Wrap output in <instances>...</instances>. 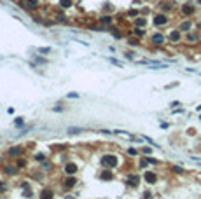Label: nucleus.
<instances>
[{
  "label": "nucleus",
  "mask_w": 201,
  "mask_h": 199,
  "mask_svg": "<svg viewBox=\"0 0 201 199\" xmlns=\"http://www.w3.org/2000/svg\"><path fill=\"white\" fill-rule=\"evenodd\" d=\"M116 161H117V159H116L114 156H105V157L102 159V164H103V166H116V164H117Z\"/></svg>",
  "instance_id": "1"
},
{
  "label": "nucleus",
  "mask_w": 201,
  "mask_h": 199,
  "mask_svg": "<svg viewBox=\"0 0 201 199\" xmlns=\"http://www.w3.org/2000/svg\"><path fill=\"white\" fill-rule=\"evenodd\" d=\"M166 21H168V19H166V16H163V14H159V16H156V18H154V23H156V25H159V26H161V25H166Z\"/></svg>",
  "instance_id": "2"
},
{
  "label": "nucleus",
  "mask_w": 201,
  "mask_h": 199,
  "mask_svg": "<svg viewBox=\"0 0 201 199\" xmlns=\"http://www.w3.org/2000/svg\"><path fill=\"white\" fill-rule=\"evenodd\" d=\"M65 173H68V175L77 173V166H75V164H72V163H70V164H66V166H65Z\"/></svg>",
  "instance_id": "3"
},
{
  "label": "nucleus",
  "mask_w": 201,
  "mask_h": 199,
  "mask_svg": "<svg viewBox=\"0 0 201 199\" xmlns=\"http://www.w3.org/2000/svg\"><path fill=\"white\" fill-rule=\"evenodd\" d=\"M152 42H154V44H163V42H164V37H163L161 33H156V35L152 37Z\"/></svg>",
  "instance_id": "4"
},
{
  "label": "nucleus",
  "mask_w": 201,
  "mask_h": 199,
  "mask_svg": "<svg viewBox=\"0 0 201 199\" xmlns=\"http://www.w3.org/2000/svg\"><path fill=\"white\" fill-rule=\"evenodd\" d=\"M75 182H77V180L74 178V176H70V178H66V180H65V183H63V185H65V187H74V185H75Z\"/></svg>",
  "instance_id": "5"
},
{
  "label": "nucleus",
  "mask_w": 201,
  "mask_h": 199,
  "mask_svg": "<svg viewBox=\"0 0 201 199\" xmlns=\"http://www.w3.org/2000/svg\"><path fill=\"white\" fill-rule=\"evenodd\" d=\"M21 147H12V148H9V156H18V154H21Z\"/></svg>",
  "instance_id": "6"
},
{
  "label": "nucleus",
  "mask_w": 201,
  "mask_h": 199,
  "mask_svg": "<svg viewBox=\"0 0 201 199\" xmlns=\"http://www.w3.org/2000/svg\"><path fill=\"white\" fill-rule=\"evenodd\" d=\"M170 40H171V42H178V40H180V32H178V30L173 32V33L170 35Z\"/></svg>",
  "instance_id": "7"
},
{
  "label": "nucleus",
  "mask_w": 201,
  "mask_h": 199,
  "mask_svg": "<svg viewBox=\"0 0 201 199\" xmlns=\"http://www.w3.org/2000/svg\"><path fill=\"white\" fill-rule=\"evenodd\" d=\"M75 133H82V127H68L66 135H75Z\"/></svg>",
  "instance_id": "8"
},
{
  "label": "nucleus",
  "mask_w": 201,
  "mask_h": 199,
  "mask_svg": "<svg viewBox=\"0 0 201 199\" xmlns=\"http://www.w3.org/2000/svg\"><path fill=\"white\" fill-rule=\"evenodd\" d=\"M145 180H147L149 183H154L158 178H156V175H154V173H147V175H145Z\"/></svg>",
  "instance_id": "9"
},
{
  "label": "nucleus",
  "mask_w": 201,
  "mask_h": 199,
  "mask_svg": "<svg viewBox=\"0 0 201 199\" xmlns=\"http://www.w3.org/2000/svg\"><path fill=\"white\" fill-rule=\"evenodd\" d=\"M131 187H135L137 183H138V176H135V175H129V182H128Z\"/></svg>",
  "instance_id": "10"
},
{
  "label": "nucleus",
  "mask_w": 201,
  "mask_h": 199,
  "mask_svg": "<svg viewBox=\"0 0 201 199\" xmlns=\"http://www.w3.org/2000/svg\"><path fill=\"white\" fill-rule=\"evenodd\" d=\"M100 21H102L103 25H110V23H112V18H110V16H103Z\"/></svg>",
  "instance_id": "11"
},
{
  "label": "nucleus",
  "mask_w": 201,
  "mask_h": 199,
  "mask_svg": "<svg viewBox=\"0 0 201 199\" xmlns=\"http://www.w3.org/2000/svg\"><path fill=\"white\" fill-rule=\"evenodd\" d=\"M192 11H194V9H192L191 5H185V7H184V12H185V14H192Z\"/></svg>",
  "instance_id": "12"
},
{
  "label": "nucleus",
  "mask_w": 201,
  "mask_h": 199,
  "mask_svg": "<svg viewBox=\"0 0 201 199\" xmlns=\"http://www.w3.org/2000/svg\"><path fill=\"white\" fill-rule=\"evenodd\" d=\"M187 40H189V42H196V40H198V37H196L194 33H191V35H187Z\"/></svg>",
  "instance_id": "13"
},
{
  "label": "nucleus",
  "mask_w": 201,
  "mask_h": 199,
  "mask_svg": "<svg viewBox=\"0 0 201 199\" xmlns=\"http://www.w3.org/2000/svg\"><path fill=\"white\" fill-rule=\"evenodd\" d=\"M5 173H16V168H12V166H5Z\"/></svg>",
  "instance_id": "14"
},
{
  "label": "nucleus",
  "mask_w": 201,
  "mask_h": 199,
  "mask_svg": "<svg viewBox=\"0 0 201 199\" xmlns=\"http://www.w3.org/2000/svg\"><path fill=\"white\" fill-rule=\"evenodd\" d=\"M49 51H51L49 47H40V49H39V53H42V54H47Z\"/></svg>",
  "instance_id": "15"
},
{
  "label": "nucleus",
  "mask_w": 201,
  "mask_h": 199,
  "mask_svg": "<svg viewBox=\"0 0 201 199\" xmlns=\"http://www.w3.org/2000/svg\"><path fill=\"white\" fill-rule=\"evenodd\" d=\"M189 28H191V23H189V21H185V23L182 25V28H180V30H189Z\"/></svg>",
  "instance_id": "16"
},
{
  "label": "nucleus",
  "mask_w": 201,
  "mask_h": 199,
  "mask_svg": "<svg viewBox=\"0 0 201 199\" xmlns=\"http://www.w3.org/2000/svg\"><path fill=\"white\" fill-rule=\"evenodd\" d=\"M42 197H53V192L46 190V192H42Z\"/></svg>",
  "instance_id": "17"
},
{
  "label": "nucleus",
  "mask_w": 201,
  "mask_h": 199,
  "mask_svg": "<svg viewBox=\"0 0 201 199\" xmlns=\"http://www.w3.org/2000/svg\"><path fill=\"white\" fill-rule=\"evenodd\" d=\"M135 25H138V26H143V25H145V21H143V19H137V21H135Z\"/></svg>",
  "instance_id": "18"
},
{
  "label": "nucleus",
  "mask_w": 201,
  "mask_h": 199,
  "mask_svg": "<svg viewBox=\"0 0 201 199\" xmlns=\"http://www.w3.org/2000/svg\"><path fill=\"white\" fill-rule=\"evenodd\" d=\"M25 164H26V161H23V159H19V161H18V168H23Z\"/></svg>",
  "instance_id": "19"
},
{
  "label": "nucleus",
  "mask_w": 201,
  "mask_h": 199,
  "mask_svg": "<svg viewBox=\"0 0 201 199\" xmlns=\"http://www.w3.org/2000/svg\"><path fill=\"white\" fill-rule=\"evenodd\" d=\"M35 159H37V161H44V154H37Z\"/></svg>",
  "instance_id": "20"
},
{
  "label": "nucleus",
  "mask_w": 201,
  "mask_h": 199,
  "mask_svg": "<svg viewBox=\"0 0 201 199\" xmlns=\"http://www.w3.org/2000/svg\"><path fill=\"white\" fill-rule=\"evenodd\" d=\"M129 156H137V150L135 148H129Z\"/></svg>",
  "instance_id": "21"
},
{
  "label": "nucleus",
  "mask_w": 201,
  "mask_h": 199,
  "mask_svg": "<svg viewBox=\"0 0 201 199\" xmlns=\"http://www.w3.org/2000/svg\"><path fill=\"white\" fill-rule=\"evenodd\" d=\"M110 176H112L110 173H103V176H102V178H105V180H107V178H110Z\"/></svg>",
  "instance_id": "22"
},
{
  "label": "nucleus",
  "mask_w": 201,
  "mask_h": 199,
  "mask_svg": "<svg viewBox=\"0 0 201 199\" xmlns=\"http://www.w3.org/2000/svg\"><path fill=\"white\" fill-rule=\"evenodd\" d=\"M68 98H79V94H77V93H70Z\"/></svg>",
  "instance_id": "23"
},
{
  "label": "nucleus",
  "mask_w": 201,
  "mask_h": 199,
  "mask_svg": "<svg viewBox=\"0 0 201 199\" xmlns=\"http://www.w3.org/2000/svg\"><path fill=\"white\" fill-rule=\"evenodd\" d=\"M150 152H152V148H149V147L143 148V154H150Z\"/></svg>",
  "instance_id": "24"
},
{
  "label": "nucleus",
  "mask_w": 201,
  "mask_h": 199,
  "mask_svg": "<svg viewBox=\"0 0 201 199\" xmlns=\"http://www.w3.org/2000/svg\"><path fill=\"white\" fill-rule=\"evenodd\" d=\"M16 124H18V126H21V124H23V119H19V117H18V119H16Z\"/></svg>",
  "instance_id": "25"
},
{
  "label": "nucleus",
  "mask_w": 201,
  "mask_h": 199,
  "mask_svg": "<svg viewBox=\"0 0 201 199\" xmlns=\"http://www.w3.org/2000/svg\"><path fill=\"white\" fill-rule=\"evenodd\" d=\"M26 2H30V4H33V5H35V4L39 2V0H26Z\"/></svg>",
  "instance_id": "26"
}]
</instances>
